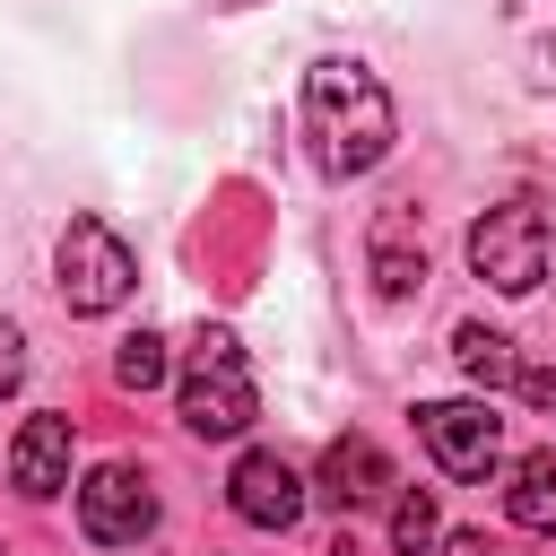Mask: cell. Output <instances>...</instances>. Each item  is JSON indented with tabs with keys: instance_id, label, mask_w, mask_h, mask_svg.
<instances>
[{
	"instance_id": "2",
	"label": "cell",
	"mask_w": 556,
	"mask_h": 556,
	"mask_svg": "<svg viewBox=\"0 0 556 556\" xmlns=\"http://www.w3.org/2000/svg\"><path fill=\"white\" fill-rule=\"evenodd\" d=\"M252 408H261V391H252L243 339L235 330H200L191 339V365H182V426L191 434H243Z\"/></svg>"
},
{
	"instance_id": "10",
	"label": "cell",
	"mask_w": 556,
	"mask_h": 556,
	"mask_svg": "<svg viewBox=\"0 0 556 556\" xmlns=\"http://www.w3.org/2000/svg\"><path fill=\"white\" fill-rule=\"evenodd\" d=\"M9 486L26 495H61L70 486V417H26L9 443Z\"/></svg>"
},
{
	"instance_id": "15",
	"label": "cell",
	"mask_w": 556,
	"mask_h": 556,
	"mask_svg": "<svg viewBox=\"0 0 556 556\" xmlns=\"http://www.w3.org/2000/svg\"><path fill=\"white\" fill-rule=\"evenodd\" d=\"M17 382H26V330H17V321H0V400H9Z\"/></svg>"
},
{
	"instance_id": "13",
	"label": "cell",
	"mask_w": 556,
	"mask_h": 556,
	"mask_svg": "<svg viewBox=\"0 0 556 556\" xmlns=\"http://www.w3.org/2000/svg\"><path fill=\"white\" fill-rule=\"evenodd\" d=\"M113 382H122V391H156V382H165V339H156V330H130L122 356H113Z\"/></svg>"
},
{
	"instance_id": "6",
	"label": "cell",
	"mask_w": 556,
	"mask_h": 556,
	"mask_svg": "<svg viewBox=\"0 0 556 556\" xmlns=\"http://www.w3.org/2000/svg\"><path fill=\"white\" fill-rule=\"evenodd\" d=\"M78 521H87L96 547H130V539L156 530V495H148V478H139L130 460H104V469L78 486Z\"/></svg>"
},
{
	"instance_id": "3",
	"label": "cell",
	"mask_w": 556,
	"mask_h": 556,
	"mask_svg": "<svg viewBox=\"0 0 556 556\" xmlns=\"http://www.w3.org/2000/svg\"><path fill=\"white\" fill-rule=\"evenodd\" d=\"M469 269L495 295H530L547 278V217H539V200H495L469 226Z\"/></svg>"
},
{
	"instance_id": "16",
	"label": "cell",
	"mask_w": 556,
	"mask_h": 556,
	"mask_svg": "<svg viewBox=\"0 0 556 556\" xmlns=\"http://www.w3.org/2000/svg\"><path fill=\"white\" fill-rule=\"evenodd\" d=\"M443 556H504V547H495L486 530H452V539H443Z\"/></svg>"
},
{
	"instance_id": "14",
	"label": "cell",
	"mask_w": 556,
	"mask_h": 556,
	"mask_svg": "<svg viewBox=\"0 0 556 556\" xmlns=\"http://www.w3.org/2000/svg\"><path fill=\"white\" fill-rule=\"evenodd\" d=\"M434 530H443V521H434V495H400V504H391V547H400V556L434 547Z\"/></svg>"
},
{
	"instance_id": "7",
	"label": "cell",
	"mask_w": 556,
	"mask_h": 556,
	"mask_svg": "<svg viewBox=\"0 0 556 556\" xmlns=\"http://www.w3.org/2000/svg\"><path fill=\"white\" fill-rule=\"evenodd\" d=\"M226 504H235L252 530H287V521L304 513V478H295L278 452H243L235 478H226Z\"/></svg>"
},
{
	"instance_id": "12",
	"label": "cell",
	"mask_w": 556,
	"mask_h": 556,
	"mask_svg": "<svg viewBox=\"0 0 556 556\" xmlns=\"http://www.w3.org/2000/svg\"><path fill=\"white\" fill-rule=\"evenodd\" d=\"M452 356H460V374H469L478 391H504V382L521 374V365H513V339L486 330V321H460V330H452Z\"/></svg>"
},
{
	"instance_id": "1",
	"label": "cell",
	"mask_w": 556,
	"mask_h": 556,
	"mask_svg": "<svg viewBox=\"0 0 556 556\" xmlns=\"http://www.w3.org/2000/svg\"><path fill=\"white\" fill-rule=\"evenodd\" d=\"M304 139H313L321 174H339V182L374 174V165L391 156V139H400L382 78H374L365 61H339V52L313 61V70H304Z\"/></svg>"
},
{
	"instance_id": "5",
	"label": "cell",
	"mask_w": 556,
	"mask_h": 556,
	"mask_svg": "<svg viewBox=\"0 0 556 556\" xmlns=\"http://www.w3.org/2000/svg\"><path fill=\"white\" fill-rule=\"evenodd\" d=\"M417 434L443 460V478H486L504 452V417L486 400H434V408H417Z\"/></svg>"
},
{
	"instance_id": "11",
	"label": "cell",
	"mask_w": 556,
	"mask_h": 556,
	"mask_svg": "<svg viewBox=\"0 0 556 556\" xmlns=\"http://www.w3.org/2000/svg\"><path fill=\"white\" fill-rule=\"evenodd\" d=\"M504 513L539 539H556V452H521L513 460V486H504Z\"/></svg>"
},
{
	"instance_id": "9",
	"label": "cell",
	"mask_w": 556,
	"mask_h": 556,
	"mask_svg": "<svg viewBox=\"0 0 556 556\" xmlns=\"http://www.w3.org/2000/svg\"><path fill=\"white\" fill-rule=\"evenodd\" d=\"M382 486H391V460H382L374 434H339V443L321 452V504H330V513H356V504H374Z\"/></svg>"
},
{
	"instance_id": "4",
	"label": "cell",
	"mask_w": 556,
	"mask_h": 556,
	"mask_svg": "<svg viewBox=\"0 0 556 556\" xmlns=\"http://www.w3.org/2000/svg\"><path fill=\"white\" fill-rule=\"evenodd\" d=\"M130 287H139L130 243H122L104 217H70V226H61V304H70V313H113Z\"/></svg>"
},
{
	"instance_id": "8",
	"label": "cell",
	"mask_w": 556,
	"mask_h": 556,
	"mask_svg": "<svg viewBox=\"0 0 556 556\" xmlns=\"http://www.w3.org/2000/svg\"><path fill=\"white\" fill-rule=\"evenodd\" d=\"M365 261H374V287H382L391 304H408V295L426 287V243H417V217H408V208H382V217H374V235H365Z\"/></svg>"
}]
</instances>
